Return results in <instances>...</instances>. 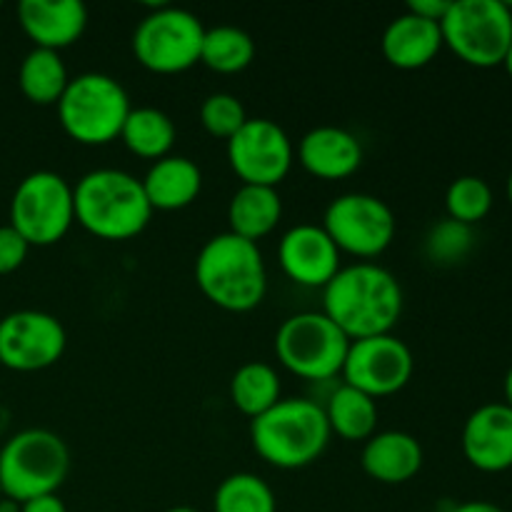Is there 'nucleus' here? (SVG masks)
I'll use <instances>...</instances> for the list:
<instances>
[{
  "mask_svg": "<svg viewBox=\"0 0 512 512\" xmlns=\"http://www.w3.org/2000/svg\"><path fill=\"white\" fill-rule=\"evenodd\" d=\"M403 288L383 265L358 260L323 288V313L350 340L388 335L403 315Z\"/></svg>",
  "mask_w": 512,
  "mask_h": 512,
  "instance_id": "f257e3e1",
  "label": "nucleus"
},
{
  "mask_svg": "<svg viewBox=\"0 0 512 512\" xmlns=\"http://www.w3.org/2000/svg\"><path fill=\"white\" fill-rule=\"evenodd\" d=\"M195 283L215 308L255 310L268 293V270L258 243L233 233L213 235L195 258Z\"/></svg>",
  "mask_w": 512,
  "mask_h": 512,
  "instance_id": "f03ea898",
  "label": "nucleus"
},
{
  "mask_svg": "<svg viewBox=\"0 0 512 512\" xmlns=\"http://www.w3.org/2000/svg\"><path fill=\"white\" fill-rule=\"evenodd\" d=\"M75 223L100 240H130L153 218L140 178L118 168L85 173L73 188Z\"/></svg>",
  "mask_w": 512,
  "mask_h": 512,
  "instance_id": "7ed1b4c3",
  "label": "nucleus"
},
{
  "mask_svg": "<svg viewBox=\"0 0 512 512\" xmlns=\"http://www.w3.org/2000/svg\"><path fill=\"white\" fill-rule=\"evenodd\" d=\"M330 438L323 405L310 398H280L268 413L250 420L255 453L280 470L313 465L328 450Z\"/></svg>",
  "mask_w": 512,
  "mask_h": 512,
  "instance_id": "20e7f679",
  "label": "nucleus"
},
{
  "mask_svg": "<svg viewBox=\"0 0 512 512\" xmlns=\"http://www.w3.org/2000/svg\"><path fill=\"white\" fill-rule=\"evenodd\" d=\"M70 470V450L58 433L28 428L0 448V490L13 503L58 493Z\"/></svg>",
  "mask_w": 512,
  "mask_h": 512,
  "instance_id": "39448f33",
  "label": "nucleus"
},
{
  "mask_svg": "<svg viewBox=\"0 0 512 512\" xmlns=\"http://www.w3.org/2000/svg\"><path fill=\"white\" fill-rule=\"evenodd\" d=\"M55 108L65 135L80 145L113 143L133 110L123 85L105 73H80L70 78Z\"/></svg>",
  "mask_w": 512,
  "mask_h": 512,
  "instance_id": "423d86ee",
  "label": "nucleus"
},
{
  "mask_svg": "<svg viewBox=\"0 0 512 512\" xmlns=\"http://www.w3.org/2000/svg\"><path fill=\"white\" fill-rule=\"evenodd\" d=\"M348 350L350 338L323 310L290 315L275 333L280 365L303 380H330L340 375Z\"/></svg>",
  "mask_w": 512,
  "mask_h": 512,
  "instance_id": "0eeeda50",
  "label": "nucleus"
},
{
  "mask_svg": "<svg viewBox=\"0 0 512 512\" xmlns=\"http://www.w3.org/2000/svg\"><path fill=\"white\" fill-rule=\"evenodd\" d=\"M440 30L463 63L498 68L512 45V10L503 0H453Z\"/></svg>",
  "mask_w": 512,
  "mask_h": 512,
  "instance_id": "6e6552de",
  "label": "nucleus"
},
{
  "mask_svg": "<svg viewBox=\"0 0 512 512\" xmlns=\"http://www.w3.org/2000/svg\"><path fill=\"white\" fill-rule=\"evenodd\" d=\"M75 223L73 185L53 170L25 175L10 200V225L30 248L60 243Z\"/></svg>",
  "mask_w": 512,
  "mask_h": 512,
  "instance_id": "1a4fd4ad",
  "label": "nucleus"
},
{
  "mask_svg": "<svg viewBox=\"0 0 512 512\" xmlns=\"http://www.w3.org/2000/svg\"><path fill=\"white\" fill-rule=\"evenodd\" d=\"M205 25L195 13L173 5H158L143 15L133 30V53L143 68L175 75L200 63Z\"/></svg>",
  "mask_w": 512,
  "mask_h": 512,
  "instance_id": "9d476101",
  "label": "nucleus"
},
{
  "mask_svg": "<svg viewBox=\"0 0 512 512\" xmlns=\"http://www.w3.org/2000/svg\"><path fill=\"white\" fill-rule=\"evenodd\" d=\"M323 228L340 253L370 263V258H378L393 245L398 220L393 208L378 195L345 193L325 208Z\"/></svg>",
  "mask_w": 512,
  "mask_h": 512,
  "instance_id": "9b49d317",
  "label": "nucleus"
},
{
  "mask_svg": "<svg viewBox=\"0 0 512 512\" xmlns=\"http://www.w3.org/2000/svg\"><path fill=\"white\" fill-rule=\"evenodd\" d=\"M415 373V358L408 343L393 333L375 338L350 340L343 365V383L370 398H388L400 393Z\"/></svg>",
  "mask_w": 512,
  "mask_h": 512,
  "instance_id": "f8f14e48",
  "label": "nucleus"
},
{
  "mask_svg": "<svg viewBox=\"0 0 512 512\" xmlns=\"http://www.w3.org/2000/svg\"><path fill=\"white\" fill-rule=\"evenodd\" d=\"M228 163L243 185L278 188L295 163L293 140L275 120L248 118L228 140Z\"/></svg>",
  "mask_w": 512,
  "mask_h": 512,
  "instance_id": "ddd939ff",
  "label": "nucleus"
},
{
  "mask_svg": "<svg viewBox=\"0 0 512 512\" xmlns=\"http://www.w3.org/2000/svg\"><path fill=\"white\" fill-rule=\"evenodd\" d=\"M68 345L63 323L45 310H15L0 320V365L38 373L58 363Z\"/></svg>",
  "mask_w": 512,
  "mask_h": 512,
  "instance_id": "4468645a",
  "label": "nucleus"
},
{
  "mask_svg": "<svg viewBox=\"0 0 512 512\" xmlns=\"http://www.w3.org/2000/svg\"><path fill=\"white\" fill-rule=\"evenodd\" d=\"M338 245L330 240L323 225H293L278 243L280 270L303 288H325L343 268Z\"/></svg>",
  "mask_w": 512,
  "mask_h": 512,
  "instance_id": "2eb2a0df",
  "label": "nucleus"
},
{
  "mask_svg": "<svg viewBox=\"0 0 512 512\" xmlns=\"http://www.w3.org/2000/svg\"><path fill=\"white\" fill-rule=\"evenodd\" d=\"M463 455L480 473L512 468V410L505 403L480 405L463 428Z\"/></svg>",
  "mask_w": 512,
  "mask_h": 512,
  "instance_id": "dca6fc26",
  "label": "nucleus"
},
{
  "mask_svg": "<svg viewBox=\"0 0 512 512\" xmlns=\"http://www.w3.org/2000/svg\"><path fill=\"white\" fill-rule=\"evenodd\" d=\"M18 23L33 40V48L60 53L85 33L88 8L80 0H20Z\"/></svg>",
  "mask_w": 512,
  "mask_h": 512,
  "instance_id": "f3484780",
  "label": "nucleus"
},
{
  "mask_svg": "<svg viewBox=\"0 0 512 512\" xmlns=\"http://www.w3.org/2000/svg\"><path fill=\"white\" fill-rule=\"evenodd\" d=\"M295 158L320 180H343L363 163V145L358 135L338 125H318L300 138Z\"/></svg>",
  "mask_w": 512,
  "mask_h": 512,
  "instance_id": "a211bd4d",
  "label": "nucleus"
},
{
  "mask_svg": "<svg viewBox=\"0 0 512 512\" xmlns=\"http://www.w3.org/2000/svg\"><path fill=\"white\" fill-rule=\"evenodd\" d=\"M380 48H383V58L393 68L418 70L433 63L445 48L443 30H440V23L418 18L405 10L403 15L388 23Z\"/></svg>",
  "mask_w": 512,
  "mask_h": 512,
  "instance_id": "6ab92c4d",
  "label": "nucleus"
},
{
  "mask_svg": "<svg viewBox=\"0 0 512 512\" xmlns=\"http://www.w3.org/2000/svg\"><path fill=\"white\" fill-rule=\"evenodd\" d=\"M423 445L403 430H385L365 440L360 465L365 475L383 485H403L423 468Z\"/></svg>",
  "mask_w": 512,
  "mask_h": 512,
  "instance_id": "aec40b11",
  "label": "nucleus"
},
{
  "mask_svg": "<svg viewBox=\"0 0 512 512\" xmlns=\"http://www.w3.org/2000/svg\"><path fill=\"white\" fill-rule=\"evenodd\" d=\"M150 208L155 210H183L198 200L203 190V173L195 160L185 155H165L155 160L145 178H140Z\"/></svg>",
  "mask_w": 512,
  "mask_h": 512,
  "instance_id": "412c9836",
  "label": "nucleus"
},
{
  "mask_svg": "<svg viewBox=\"0 0 512 512\" xmlns=\"http://www.w3.org/2000/svg\"><path fill=\"white\" fill-rule=\"evenodd\" d=\"M280 218H283V200L278 188L240 185L228 205V233L258 243L278 228Z\"/></svg>",
  "mask_w": 512,
  "mask_h": 512,
  "instance_id": "4be33fe9",
  "label": "nucleus"
},
{
  "mask_svg": "<svg viewBox=\"0 0 512 512\" xmlns=\"http://www.w3.org/2000/svg\"><path fill=\"white\" fill-rule=\"evenodd\" d=\"M323 410L330 433L348 440V443H358V440L365 443V440L373 438L375 428H378V400L345 383L330 395Z\"/></svg>",
  "mask_w": 512,
  "mask_h": 512,
  "instance_id": "5701e85b",
  "label": "nucleus"
},
{
  "mask_svg": "<svg viewBox=\"0 0 512 512\" xmlns=\"http://www.w3.org/2000/svg\"><path fill=\"white\" fill-rule=\"evenodd\" d=\"M175 138H178V130H175L173 118L165 110L150 108V105L130 110L128 120L120 130V140L125 143V148L138 158L153 160V163L170 155Z\"/></svg>",
  "mask_w": 512,
  "mask_h": 512,
  "instance_id": "b1692460",
  "label": "nucleus"
},
{
  "mask_svg": "<svg viewBox=\"0 0 512 512\" xmlns=\"http://www.w3.org/2000/svg\"><path fill=\"white\" fill-rule=\"evenodd\" d=\"M280 398H283V385L273 365L253 360V363L240 365L230 378V400L245 418H260Z\"/></svg>",
  "mask_w": 512,
  "mask_h": 512,
  "instance_id": "393cba45",
  "label": "nucleus"
},
{
  "mask_svg": "<svg viewBox=\"0 0 512 512\" xmlns=\"http://www.w3.org/2000/svg\"><path fill=\"white\" fill-rule=\"evenodd\" d=\"M68 83V68L55 50L33 48L18 68L20 93L33 105H58Z\"/></svg>",
  "mask_w": 512,
  "mask_h": 512,
  "instance_id": "a878e982",
  "label": "nucleus"
},
{
  "mask_svg": "<svg viewBox=\"0 0 512 512\" xmlns=\"http://www.w3.org/2000/svg\"><path fill=\"white\" fill-rule=\"evenodd\" d=\"M255 60V40L248 30L235 25H215L205 28L200 63L223 75L240 73Z\"/></svg>",
  "mask_w": 512,
  "mask_h": 512,
  "instance_id": "bb28decb",
  "label": "nucleus"
},
{
  "mask_svg": "<svg viewBox=\"0 0 512 512\" xmlns=\"http://www.w3.org/2000/svg\"><path fill=\"white\" fill-rule=\"evenodd\" d=\"M215 512H278L273 488L255 473H233L215 488Z\"/></svg>",
  "mask_w": 512,
  "mask_h": 512,
  "instance_id": "cd10ccee",
  "label": "nucleus"
},
{
  "mask_svg": "<svg viewBox=\"0 0 512 512\" xmlns=\"http://www.w3.org/2000/svg\"><path fill=\"white\" fill-rule=\"evenodd\" d=\"M445 210H448V218L473 228L493 210V188L478 175H460L448 185Z\"/></svg>",
  "mask_w": 512,
  "mask_h": 512,
  "instance_id": "c85d7f7f",
  "label": "nucleus"
},
{
  "mask_svg": "<svg viewBox=\"0 0 512 512\" xmlns=\"http://www.w3.org/2000/svg\"><path fill=\"white\" fill-rule=\"evenodd\" d=\"M475 245V233L470 225L453 218H443L425 235V255L435 265H458L470 255Z\"/></svg>",
  "mask_w": 512,
  "mask_h": 512,
  "instance_id": "c756f323",
  "label": "nucleus"
},
{
  "mask_svg": "<svg viewBox=\"0 0 512 512\" xmlns=\"http://www.w3.org/2000/svg\"><path fill=\"white\" fill-rule=\"evenodd\" d=\"M200 123H203L205 133L228 143L248 123V113L233 93H213L200 105Z\"/></svg>",
  "mask_w": 512,
  "mask_h": 512,
  "instance_id": "7c9ffc66",
  "label": "nucleus"
},
{
  "mask_svg": "<svg viewBox=\"0 0 512 512\" xmlns=\"http://www.w3.org/2000/svg\"><path fill=\"white\" fill-rule=\"evenodd\" d=\"M30 245L13 225H0V275H10L25 263Z\"/></svg>",
  "mask_w": 512,
  "mask_h": 512,
  "instance_id": "2f4dec72",
  "label": "nucleus"
},
{
  "mask_svg": "<svg viewBox=\"0 0 512 512\" xmlns=\"http://www.w3.org/2000/svg\"><path fill=\"white\" fill-rule=\"evenodd\" d=\"M450 3H453V0H410L408 13L425 20H433V23H443V18L450 10Z\"/></svg>",
  "mask_w": 512,
  "mask_h": 512,
  "instance_id": "473e14b6",
  "label": "nucleus"
},
{
  "mask_svg": "<svg viewBox=\"0 0 512 512\" xmlns=\"http://www.w3.org/2000/svg\"><path fill=\"white\" fill-rule=\"evenodd\" d=\"M20 512H68V508H65L63 500L58 498V493H53L25 500V503H20Z\"/></svg>",
  "mask_w": 512,
  "mask_h": 512,
  "instance_id": "72a5a7b5",
  "label": "nucleus"
},
{
  "mask_svg": "<svg viewBox=\"0 0 512 512\" xmlns=\"http://www.w3.org/2000/svg\"><path fill=\"white\" fill-rule=\"evenodd\" d=\"M450 512H505V510L500 508V505L488 503V500H470V503L455 505Z\"/></svg>",
  "mask_w": 512,
  "mask_h": 512,
  "instance_id": "f704fd0d",
  "label": "nucleus"
},
{
  "mask_svg": "<svg viewBox=\"0 0 512 512\" xmlns=\"http://www.w3.org/2000/svg\"><path fill=\"white\" fill-rule=\"evenodd\" d=\"M503 393H505V405L512 410V368L508 370V375H505L503 380Z\"/></svg>",
  "mask_w": 512,
  "mask_h": 512,
  "instance_id": "c9c22d12",
  "label": "nucleus"
},
{
  "mask_svg": "<svg viewBox=\"0 0 512 512\" xmlns=\"http://www.w3.org/2000/svg\"><path fill=\"white\" fill-rule=\"evenodd\" d=\"M505 70H508V75L512 78V45H510V50H508V55H505Z\"/></svg>",
  "mask_w": 512,
  "mask_h": 512,
  "instance_id": "e433bc0d",
  "label": "nucleus"
},
{
  "mask_svg": "<svg viewBox=\"0 0 512 512\" xmlns=\"http://www.w3.org/2000/svg\"><path fill=\"white\" fill-rule=\"evenodd\" d=\"M165 512H200V510H195V508H188V505H178V508H168Z\"/></svg>",
  "mask_w": 512,
  "mask_h": 512,
  "instance_id": "4c0bfd02",
  "label": "nucleus"
},
{
  "mask_svg": "<svg viewBox=\"0 0 512 512\" xmlns=\"http://www.w3.org/2000/svg\"><path fill=\"white\" fill-rule=\"evenodd\" d=\"M508 200H510V205H512V170H510V175H508Z\"/></svg>",
  "mask_w": 512,
  "mask_h": 512,
  "instance_id": "58836bf2",
  "label": "nucleus"
},
{
  "mask_svg": "<svg viewBox=\"0 0 512 512\" xmlns=\"http://www.w3.org/2000/svg\"><path fill=\"white\" fill-rule=\"evenodd\" d=\"M0 500H3V490H0Z\"/></svg>",
  "mask_w": 512,
  "mask_h": 512,
  "instance_id": "ea45409f",
  "label": "nucleus"
}]
</instances>
